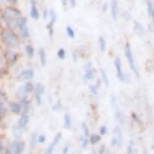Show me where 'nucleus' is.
<instances>
[{
	"mask_svg": "<svg viewBox=\"0 0 154 154\" xmlns=\"http://www.w3.org/2000/svg\"><path fill=\"white\" fill-rule=\"evenodd\" d=\"M63 127L66 129H71L72 128V117L69 113H66L63 116Z\"/></svg>",
	"mask_w": 154,
	"mask_h": 154,
	"instance_id": "21",
	"label": "nucleus"
},
{
	"mask_svg": "<svg viewBox=\"0 0 154 154\" xmlns=\"http://www.w3.org/2000/svg\"><path fill=\"white\" fill-rule=\"evenodd\" d=\"M104 148H105V147H101V150H100V153H103V152H104Z\"/></svg>",
	"mask_w": 154,
	"mask_h": 154,
	"instance_id": "56",
	"label": "nucleus"
},
{
	"mask_svg": "<svg viewBox=\"0 0 154 154\" xmlns=\"http://www.w3.org/2000/svg\"><path fill=\"white\" fill-rule=\"evenodd\" d=\"M56 143L54 142H53V143H51L48 145V147L46 148L45 150V154H53L54 153V147H56Z\"/></svg>",
	"mask_w": 154,
	"mask_h": 154,
	"instance_id": "33",
	"label": "nucleus"
},
{
	"mask_svg": "<svg viewBox=\"0 0 154 154\" xmlns=\"http://www.w3.org/2000/svg\"><path fill=\"white\" fill-rule=\"evenodd\" d=\"M28 122H29V115H28L27 113H23V114L21 115V117L19 118L17 126L22 129V128L26 127V125L28 124Z\"/></svg>",
	"mask_w": 154,
	"mask_h": 154,
	"instance_id": "16",
	"label": "nucleus"
},
{
	"mask_svg": "<svg viewBox=\"0 0 154 154\" xmlns=\"http://www.w3.org/2000/svg\"><path fill=\"white\" fill-rule=\"evenodd\" d=\"M133 145H134V143H133V141H131L129 143V145H128L126 154H133V151H134V149H133Z\"/></svg>",
	"mask_w": 154,
	"mask_h": 154,
	"instance_id": "38",
	"label": "nucleus"
},
{
	"mask_svg": "<svg viewBox=\"0 0 154 154\" xmlns=\"http://www.w3.org/2000/svg\"><path fill=\"white\" fill-rule=\"evenodd\" d=\"M17 28L19 30L20 36L23 39H28L30 37V31L27 25V18L25 16H21L19 19L18 23H17Z\"/></svg>",
	"mask_w": 154,
	"mask_h": 154,
	"instance_id": "5",
	"label": "nucleus"
},
{
	"mask_svg": "<svg viewBox=\"0 0 154 154\" xmlns=\"http://www.w3.org/2000/svg\"><path fill=\"white\" fill-rule=\"evenodd\" d=\"M38 57H39V62L40 65H42V68H45L46 66V60H48V57H46V53H45V49L40 48L38 49Z\"/></svg>",
	"mask_w": 154,
	"mask_h": 154,
	"instance_id": "18",
	"label": "nucleus"
},
{
	"mask_svg": "<svg viewBox=\"0 0 154 154\" xmlns=\"http://www.w3.org/2000/svg\"><path fill=\"white\" fill-rule=\"evenodd\" d=\"M27 94H28V93L26 92V90H25L24 85L20 86L19 88L17 89V91H16V96H17V98H19V99L25 98L27 96Z\"/></svg>",
	"mask_w": 154,
	"mask_h": 154,
	"instance_id": "24",
	"label": "nucleus"
},
{
	"mask_svg": "<svg viewBox=\"0 0 154 154\" xmlns=\"http://www.w3.org/2000/svg\"><path fill=\"white\" fill-rule=\"evenodd\" d=\"M12 131H13V134L15 137H19V136H21V128H19L18 126H16V127H14L13 129H12Z\"/></svg>",
	"mask_w": 154,
	"mask_h": 154,
	"instance_id": "35",
	"label": "nucleus"
},
{
	"mask_svg": "<svg viewBox=\"0 0 154 154\" xmlns=\"http://www.w3.org/2000/svg\"><path fill=\"white\" fill-rule=\"evenodd\" d=\"M0 38L8 48H14L19 45V37L10 28H3L0 32Z\"/></svg>",
	"mask_w": 154,
	"mask_h": 154,
	"instance_id": "2",
	"label": "nucleus"
},
{
	"mask_svg": "<svg viewBox=\"0 0 154 154\" xmlns=\"http://www.w3.org/2000/svg\"><path fill=\"white\" fill-rule=\"evenodd\" d=\"M54 24H53V23H51V22H48V24H46V30H48L49 37H53L54 36Z\"/></svg>",
	"mask_w": 154,
	"mask_h": 154,
	"instance_id": "27",
	"label": "nucleus"
},
{
	"mask_svg": "<svg viewBox=\"0 0 154 154\" xmlns=\"http://www.w3.org/2000/svg\"><path fill=\"white\" fill-rule=\"evenodd\" d=\"M89 90H90V92H91L93 95H98L99 88L97 87L96 84H91V85H89Z\"/></svg>",
	"mask_w": 154,
	"mask_h": 154,
	"instance_id": "32",
	"label": "nucleus"
},
{
	"mask_svg": "<svg viewBox=\"0 0 154 154\" xmlns=\"http://www.w3.org/2000/svg\"><path fill=\"white\" fill-rule=\"evenodd\" d=\"M49 21L51 23H53V24H54V23L57 22V12L54 11V9H49Z\"/></svg>",
	"mask_w": 154,
	"mask_h": 154,
	"instance_id": "25",
	"label": "nucleus"
},
{
	"mask_svg": "<svg viewBox=\"0 0 154 154\" xmlns=\"http://www.w3.org/2000/svg\"><path fill=\"white\" fill-rule=\"evenodd\" d=\"M62 109V105H60V103L56 104V105L53 106V110H54V111H59V110Z\"/></svg>",
	"mask_w": 154,
	"mask_h": 154,
	"instance_id": "46",
	"label": "nucleus"
},
{
	"mask_svg": "<svg viewBox=\"0 0 154 154\" xmlns=\"http://www.w3.org/2000/svg\"><path fill=\"white\" fill-rule=\"evenodd\" d=\"M2 2H3V0H0V4H1V3H2Z\"/></svg>",
	"mask_w": 154,
	"mask_h": 154,
	"instance_id": "58",
	"label": "nucleus"
},
{
	"mask_svg": "<svg viewBox=\"0 0 154 154\" xmlns=\"http://www.w3.org/2000/svg\"><path fill=\"white\" fill-rule=\"evenodd\" d=\"M9 108L11 110V112H12L13 114H16V115L20 114V113L23 111L20 102H19V103H18V102H11V103L9 104Z\"/></svg>",
	"mask_w": 154,
	"mask_h": 154,
	"instance_id": "15",
	"label": "nucleus"
},
{
	"mask_svg": "<svg viewBox=\"0 0 154 154\" xmlns=\"http://www.w3.org/2000/svg\"><path fill=\"white\" fill-rule=\"evenodd\" d=\"M101 140V136L98 135V134H93L90 136V142H91L92 144H97L99 141Z\"/></svg>",
	"mask_w": 154,
	"mask_h": 154,
	"instance_id": "28",
	"label": "nucleus"
},
{
	"mask_svg": "<svg viewBox=\"0 0 154 154\" xmlns=\"http://www.w3.org/2000/svg\"><path fill=\"white\" fill-rule=\"evenodd\" d=\"M110 14L112 19L116 21L119 15V4L118 0H110Z\"/></svg>",
	"mask_w": 154,
	"mask_h": 154,
	"instance_id": "10",
	"label": "nucleus"
},
{
	"mask_svg": "<svg viewBox=\"0 0 154 154\" xmlns=\"http://www.w3.org/2000/svg\"><path fill=\"white\" fill-rule=\"evenodd\" d=\"M24 143L20 141H14L12 145H11V150H12L13 154H22L24 151Z\"/></svg>",
	"mask_w": 154,
	"mask_h": 154,
	"instance_id": "13",
	"label": "nucleus"
},
{
	"mask_svg": "<svg viewBox=\"0 0 154 154\" xmlns=\"http://www.w3.org/2000/svg\"><path fill=\"white\" fill-rule=\"evenodd\" d=\"M6 107L4 106V104L2 103L1 101H0V118H3L5 115H6Z\"/></svg>",
	"mask_w": 154,
	"mask_h": 154,
	"instance_id": "31",
	"label": "nucleus"
},
{
	"mask_svg": "<svg viewBox=\"0 0 154 154\" xmlns=\"http://www.w3.org/2000/svg\"><path fill=\"white\" fill-rule=\"evenodd\" d=\"M82 128H83V131H84V136L88 138V136H89V128H88V126H87V123H86L85 121H84L83 123H82Z\"/></svg>",
	"mask_w": 154,
	"mask_h": 154,
	"instance_id": "34",
	"label": "nucleus"
},
{
	"mask_svg": "<svg viewBox=\"0 0 154 154\" xmlns=\"http://www.w3.org/2000/svg\"><path fill=\"white\" fill-rule=\"evenodd\" d=\"M100 75H101V80L103 81L104 85L106 87H109L110 86V81H109V77H108V74L107 72L105 71L104 69H100Z\"/></svg>",
	"mask_w": 154,
	"mask_h": 154,
	"instance_id": "20",
	"label": "nucleus"
},
{
	"mask_svg": "<svg viewBox=\"0 0 154 154\" xmlns=\"http://www.w3.org/2000/svg\"><path fill=\"white\" fill-rule=\"evenodd\" d=\"M8 2H10V3H12V4H16L17 2L19 1V0H7Z\"/></svg>",
	"mask_w": 154,
	"mask_h": 154,
	"instance_id": "53",
	"label": "nucleus"
},
{
	"mask_svg": "<svg viewBox=\"0 0 154 154\" xmlns=\"http://www.w3.org/2000/svg\"><path fill=\"white\" fill-rule=\"evenodd\" d=\"M18 54L16 51H14L13 49L8 48L5 51L4 53V59L5 62H6L8 65H14L17 60H18Z\"/></svg>",
	"mask_w": 154,
	"mask_h": 154,
	"instance_id": "7",
	"label": "nucleus"
},
{
	"mask_svg": "<svg viewBox=\"0 0 154 154\" xmlns=\"http://www.w3.org/2000/svg\"><path fill=\"white\" fill-rule=\"evenodd\" d=\"M95 77H96V69L95 68H93L91 69H89V71L85 72V74L83 75V82L87 84L88 82H90V81L94 80Z\"/></svg>",
	"mask_w": 154,
	"mask_h": 154,
	"instance_id": "14",
	"label": "nucleus"
},
{
	"mask_svg": "<svg viewBox=\"0 0 154 154\" xmlns=\"http://www.w3.org/2000/svg\"><path fill=\"white\" fill-rule=\"evenodd\" d=\"M99 132H100V135H106L108 131H107V128L105 126H101L100 129H99Z\"/></svg>",
	"mask_w": 154,
	"mask_h": 154,
	"instance_id": "40",
	"label": "nucleus"
},
{
	"mask_svg": "<svg viewBox=\"0 0 154 154\" xmlns=\"http://www.w3.org/2000/svg\"><path fill=\"white\" fill-rule=\"evenodd\" d=\"M46 140V137L45 135H39L38 137H37V141L39 142V143H45Z\"/></svg>",
	"mask_w": 154,
	"mask_h": 154,
	"instance_id": "43",
	"label": "nucleus"
},
{
	"mask_svg": "<svg viewBox=\"0 0 154 154\" xmlns=\"http://www.w3.org/2000/svg\"><path fill=\"white\" fill-rule=\"evenodd\" d=\"M20 104H21V106H22L23 112L27 113V111L30 108V101H28L27 97H25L23 99H20Z\"/></svg>",
	"mask_w": 154,
	"mask_h": 154,
	"instance_id": "22",
	"label": "nucleus"
},
{
	"mask_svg": "<svg viewBox=\"0 0 154 154\" xmlns=\"http://www.w3.org/2000/svg\"><path fill=\"white\" fill-rule=\"evenodd\" d=\"M108 8H110V4H108V3H105L103 5V7H102V10L104 11V12H106L107 10H108Z\"/></svg>",
	"mask_w": 154,
	"mask_h": 154,
	"instance_id": "48",
	"label": "nucleus"
},
{
	"mask_svg": "<svg viewBox=\"0 0 154 154\" xmlns=\"http://www.w3.org/2000/svg\"><path fill=\"white\" fill-rule=\"evenodd\" d=\"M153 149H154V145H153Z\"/></svg>",
	"mask_w": 154,
	"mask_h": 154,
	"instance_id": "59",
	"label": "nucleus"
},
{
	"mask_svg": "<svg viewBox=\"0 0 154 154\" xmlns=\"http://www.w3.org/2000/svg\"><path fill=\"white\" fill-rule=\"evenodd\" d=\"M66 33L69 38H75V32L74 28H72L71 25H68V26L66 27Z\"/></svg>",
	"mask_w": 154,
	"mask_h": 154,
	"instance_id": "26",
	"label": "nucleus"
},
{
	"mask_svg": "<svg viewBox=\"0 0 154 154\" xmlns=\"http://www.w3.org/2000/svg\"><path fill=\"white\" fill-rule=\"evenodd\" d=\"M60 139H62V133H57V134L54 136V142L56 144H57L60 141Z\"/></svg>",
	"mask_w": 154,
	"mask_h": 154,
	"instance_id": "41",
	"label": "nucleus"
},
{
	"mask_svg": "<svg viewBox=\"0 0 154 154\" xmlns=\"http://www.w3.org/2000/svg\"><path fill=\"white\" fill-rule=\"evenodd\" d=\"M34 77V71L32 69H24L21 72H19L16 77V80L19 81V82H22V81H31L33 79Z\"/></svg>",
	"mask_w": 154,
	"mask_h": 154,
	"instance_id": "9",
	"label": "nucleus"
},
{
	"mask_svg": "<svg viewBox=\"0 0 154 154\" xmlns=\"http://www.w3.org/2000/svg\"><path fill=\"white\" fill-rule=\"evenodd\" d=\"M114 66H115V71H116V77L117 79L122 83H126L128 82V75L123 72L122 69V62L121 59L119 57H116L114 60Z\"/></svg>",
	"mask_w": 154,
	"mask_h": 154,
	"instance_id": "6",
	"label": "nucleus"
},
{
	"mask_svg": "<svg viewBox=\"0 0 154 154\" xmlns=\"http://www.w3.org/2000/svg\"><path fill=\"white\" fill-rule=\"evenodd\" d=\"M110 103H111L112 108H113V110H114V115H115L116 121L118 122V124L123 125L124 124V115H123V113L121 112L120 107H119V104H118V101H117V99H116V97L114 95H112L111 98H110Z\"/></svg>",
	"mask_w": 154,
	"mask_h": 154,
	"instance_id": "4",
	"label": "nucleus"
},
{
	"mask_svg": "<svg viewBox=\"0 0 154 154\" xmlns=\"http://www.w3.org/2000/svg\"><path fill=\"white\" fill-rule=\"evenodd\" d=\"M24 87H25V90H26V92L27 93H31V92H33L34 91V85L32 83L30 82V81H28V82H26L24 84Z\"/></svg>",
	"mask_w": 154,
	"mask_h": 154,
	"instance_id": "29",
	"label": "nucleus"
},
{
	"mask_svg": "<svg viewBox=\"0 0 154 154\" xmlns=\"http://www.w3.org/2000/svg\"><path fill=\"white\" fill-rule=\"evenodd\" d=\"M94 66H93V63L91 62H88V63H86L85 65H84L83 66V69H84V72H86V71H89V69H93Z\"/></svg>",
	"mask_w": 154,
	"mask_h": 154,
	"instance_id": "39",
	"label": "nucleus"
},
{
	"mask_svg": "<svg viewBox=\"0 0 154 154\" xmlns=\"http://www.w3.org/2000/svg\"><path fill=\"white\" fill-rule=\"evenodd\" d=\"M33 92H34V99H35L36 105L40 106L42 102V95H43V93H45V87H43L42 83L36 84Z\"/></svg>",
	"mask_w": 154,
	"mask_h": 154,
	"instance_id": "8",
	"label": "nucleus"
},
{
	"mask_svg": "<svg viewBox=\"0 0 154 154\" xmlns=\"http://www.w3.org/2000/svg\"><path fill=\"white\" fill-rule=\"evenodd\" d=\"M1 99H6V100H7V97H6V95H5L3 92L0 91V101H1Z\"/></svg>",
	"mask_w": 154,
	"mask_h": 154,
	"instance_id": "51",
	"label": "nucleus"
},
{
	"mask_svg": "<svg viewBox=\"0 0 154 154\" xmlns=\"http://www.w3.org/2000/svg\"><path fill=\"white\" fill-rule=\"evenodd\" d=\"M24 51H25V54H26L27 57L29 59H32L34 57V54H35V49L31 45H26L24 48Z\"/></svg>",
	"mask_w": 154,
	"mask_h": 154,
	"instance_id": "23",
	"label": "nucleus"
},
{
	"mask_svg": "<svg viewBox=\"0 0 154 154\" xmlns=\"http://www.w3.org/2000/svg\"><path fill=\"white\" fill-rule=\"evenodd\" d=\"M57 57H59L60 60H65L66 59V51L63 48H59V51H57Z\"/></svg>",
	"mask_w": 154,
	"mask_h": 154,
	"instance_id": "30",
	"label": "nucleus"
},
{
	"mask_svg": "<svg viewBox=\"0 0 154 154\" xmlns=\"http://www.w3.org/2000/svg\"><path fill=\"white\" fill-rule=\"evenodd\" d=\"M88 138L87 137H85V136H84V138H82V147L83 148H86L87 147V145H88Z\"/></svg>",
	"mask_w": 154,
	"mask_h": 154,
	"instance_id": "45",
	"label": "nucleus"
},
{
	"mask_svg": "<svg viewBox=\"0 0 154 154\" xmlns=\"http://www.w3.org/2000/svg\"><path fill=\"white\" fill-rule=\"evenodd\" d=\"M60 3H62L63 7H66V5L69 3V0H60Z\"/></svg>",
	"mask_w": 154,
	"mask_h": 154,
	"instance_id": "50",
	"label": "nucleus"
},
{
	"mask_svg": "<svg viewBox=\"0 0 154 154\" xmlns=\"http://www.w3.org/2000/svg\"><path fill=\"white\" fill-rule=\"evenodd\" d=\"M37 137H38V136H37L35 133H33L32 134V136H31V140H30V146L31 147H34L35 146V144L37 143Z\"/></svg>",
	"mask_w": 154,
	"mask_h": 154,
	"instance_id": "36",
	"label": "nucleus"
},
{
	"mask_svg": "<svg viewBox=\"0 0 154 154\" xmlns=\"http://www.w3.org/2000/svg\"><path fill=\"white\" fill-rule=\"evenodd\" d=\"M2 66H3V60H2V57H0V68H2Z\"/></svg>",
	"mask_w": 154,
	"mask_h": 154,
	"instance_id": "54",
	"label": "nucleus"
},
{
	"mask_svg": "<svg viewBox=\"0 0 154 154\" xmlns=\"http://www.w3.org/2000/svg\"><path fill=\"white\" fill-rule=\"evenodd\" d=\"M132 119H133V121L135 122V123H137L138 125H141L142 124V122H141V119L139 118V116L136 114V113H132Z\"/></svg>",
	"mask_w": 154,
	"mask_h": 154,
	"instance_id": "37",
	"label": "nucleus"
},
{
	"mask_svg": "<svg viewBox=\"0 0 154 154\" xmlns=\"http://www.w3.org/2000/svg\"><path fill=\"white\" fill-rule=\"evenodd\" d=\"M98 45H99V49H100V51L102 54H104L105 51H107V42L105 39V37L104 36H99L98 38Z\"/></svg>",
	"mask_w": 154,
	"mask_h": 154,
	"instance_id": "19",
	"label": "nucleus"
},
{
	"mask_svg": "<svg viewBox=\"0 0 154 154\" xmlns=\"http://www.w3.org/2000/svg\"><path fill=\"white\" fill-rule=\"evenodd\" d=\"M21 16V11L18 8L13 6H7L5 7L3 13H2L1 19L5 23L7 28L13 29V28L17 27V23H18Z\"/></svg>",
	"mask_w": 154,
	"mask_h": 154,
	"instance_id": "1",
	"label": "nucleus"
},
{
	"mask_svg": "<svg viewBox=\"0 0 154 154\" xmlns=\"http://www.w3.org/2000/svg\"><path fill=\"white\" fill-rule=\"evenodd\" d=\"M72 62L75 63L78 60V54L75 53V51H74V53L72 54Z\"/></svg>",
	"mask_w": 154,
	"mask_h": 154,
	"instance_id": "47",
	"label": "nucleus"
},
{
	"mask_svg": "<svg viewBox=\"0 0 154 154\" xmlns=\"http://www.w3.org/2000/svg\"><path fill=\"white\" fill-rule=\"evenodd\" d=\"M123 17H124V18H126V21H128V20L131 19V14L129 13V11H124Z\"/></svg>",
	"mask_w": 154,
	"mask_h": 154,
	"instance_id": "42",
	"label": "nucleus"
},
{
	"mask_svg": "<svg viewBox=\"0 0 154 154\" xmlns=\"http://www.w3.org/2000/svg\"><path fill=\"white\" fill-rule=\"evenodd\" d=\"M2 149H3V145H2V142H1V140H0V151H1Z\"/></svg>",
	"mask_w": 154,
	"mask_h": 154,
	"instance_id": "55",
	"label": "nucleus"
},
{
	"mask_svg": "<svg viewBox=\"0 0 154 154\" xmlns=\"http://www.w3.org/2000/svg\"><path fill=\"white\" fill-rule=\"evenodd\" d=\"M117 141V147L121 146L122 144V141H123V136H122V132H121V129L119 126H116L115 129H114V137Z\"/></svg>",
	"mask_w": 154,
	"mask_h": 154,
	"instance_id": "17",
	"label": "nucleus"
},
{
	"mask_svg": "<svg viewBox=\"0 0 154 154\" xmlns=\"http://www.w3.org/2000/svg\"><path fill=\"white\" fill-rule=\"evenodd\" d=\"M30 17L34 20H38L39 18V11L37 8V2L36 0H30Z\"/></svg>",
	"mask_w": 154,
	"mask_h": 154,
	"instance_id": "12",
	"label": "nucleus"
},
{
	"mask_svg": "<svg viewBox=\"0 0 154 154\" xmlns=\"http://www.w3.org/2000/svg\"><path fill=\"white\" fill-rule=\"evenodd\" d=\"M42 16L45 19H48V16H49V9H43V12H42Z\"/></svg>",
	"mask_w": 154,
	"mask_h": 154,
	"instance_id": "44",
	"label": "nucleus"
},
{
	"mask_svg": "<svg viewBox=\"0 0 154 154\" xmlns=\"http://www.w3.org/2000/svg\"><path fill=\"white\" fill-rule=\"evenodd\" d=\"M124 56H125V59L127 60L128 65H129V68L134 72L136 78H139L140 77V74H139L137 66H136V60H135L134 54H133L132 46L130 45V42H128L125 43V45H124Z\"/></svg>",
	"mask_w": 154,
	"mask_h": 154,
	"instance_id": "3",
	"label": "nucleus"
},
{
	"mask_svg": "<svg viewBox=\"0 0 154 154\" xmlns=\"http://www.w3.org/2000/svg\"><path fill=\"white\" fill-rule=\"evenodd\" d=\"M69 152V147L66 146L65 148H63V154H68Z\"/></svg>",
	"mask_w": 154,
	"mask_h": 154,
	"instance_id": "52",
	"label": "nucleus"
},
{
	"mask_svg": "<svg viewBox=\"0 0 154 154\" xmlns=\"http://www.w3.org/2000/svg\"><path fill=\"white\" fill-rule=\"evenodd\" d=\"M133 30H134V32L137 34L139 37H144L145 33H146L143 24H142L141 22H139L138 20H136V19L133 20Z\"/></svg>",
	"mask_w": 154,
	"mask_h": 154,
	"instance_id": "11",
	"label": "nucleus"
},
{
	"mask_svg": "<svg viewBox=\"0 0 154 154\" xmlns=\"http://www.w3.org/2000/svg\"><path fill=\"white\" fill-rule=\"evenodd\" d=\"M69 2L72 7H75V5H77V0H69Z\"/></svg>",
	"mask_w": 154,
	"mask_h": 154,
	"instance_id": "49",
	"label": "nucleus"
},
{
	"mask_svg": "<svg viewBox=\"0 0 154 154\" xmlns=\"http://www.w3.org/2000/svg\"><path fill=\"white\" fill-rule=\"evenodd\" d=\"M5 151H6V154H11V152H10V150H9V149H6Z\"/></svg>",
	"mask_w": 154,
	"mask_h": 154,
	"instance_id": "57",
	"label": "nucleus"
}]
</instances>
